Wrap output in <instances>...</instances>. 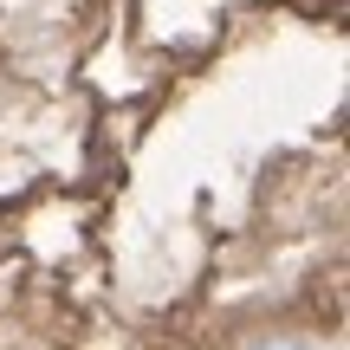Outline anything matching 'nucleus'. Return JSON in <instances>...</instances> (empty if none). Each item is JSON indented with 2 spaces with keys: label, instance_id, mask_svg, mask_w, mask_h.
Wrapping results in <instances>:
<instances>
[{
  "label": "nucleus",
  "instance_id": "obj_1",
  "mask_svg": "<svg viewBox=\"0 0 350 350\" xmlns=\"http://www.w3.org/2000/svg\"><path fill=\"white\" fill-rule=\"evenodd\" d=\"M253 350H305V344H253Z\"/></svg>",
  "mask_w": 350,
  "mask_h": 350
}]
</instances>
